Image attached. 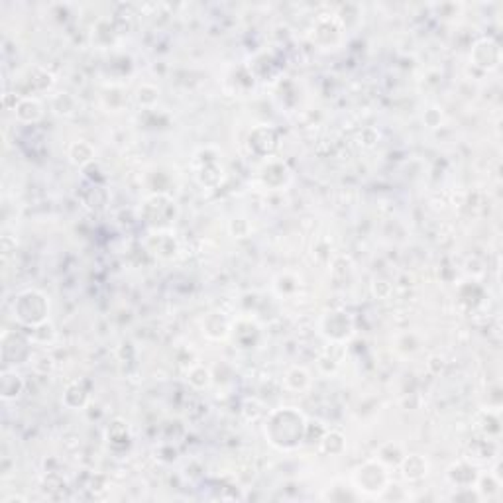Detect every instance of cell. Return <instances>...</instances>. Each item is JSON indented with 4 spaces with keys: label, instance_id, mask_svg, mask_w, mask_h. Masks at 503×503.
<instances>
[{
    "label": "cell",
    "instance_id": "5bb4252c",
    "mask_svg": "<svg viewBox=\"0 0 503 503\" xmlns=\"http://www.w3.org/2000/svg\"><path fill=\"white\" fill-rule=\"evenodd\" d=\"M69 159H71V163H75V166L85 168V166H89L94 159V147L91 146L89 142H85V140L73 142V144L69 146Z\"/></svg>",
    "mask_w": 503,
    "mask_h": 503
},
{
    "label": "cell",
    "instance_id": "ac0fdd59",
    "mask_svg": "<svg viewBox=\"0 0 503 503\" xmlns=\"http://www.w3.org/2000/svg\"><path fill=\"white\" fill-rule=\"evenodd\" d=\"M157 99H159V91H157L156 87H152V85H142L140 89H138L136 93V101L140 106H154L157 103Z\"/></svg>",
    "mask_w": 503,
    "mask_h": 503
},
{
    "label": "cell",
    "instance_id": "6da1fadb",
    "mask_svg": "<svg viewBox=\"0 0 503 503\" xmlns=\"http://www.w3.org/2000/svg\"><path fill=\"white\" fill-rule=\"evenodd\" d=\"M307 419L301 411L293 407H282L272 411L265 421V437L275 449L291 451L305 440Z\"/></svg>",
    "mask_w": 503,
    "mask_h": 503
},
{
    "label": "cell",
    "instance_id": "9a60e30c",
    "mask_svg": "<svg viewBox=\"0 0 503 503\" xmlns=\"http://www.w3.org/2000/svg\"><path fill=\"white\" fill-rule=\"evenodd\" d=\"M319 446H321V451L325 452L326 456H336V454H340V452L344 451V435L338 432V430H326L325 435L321 437V440H319Z\"/></svg>",
    "mask_w": 503,
    "mask_h": 503
},
{
    "label": "cell",
    "instance_id": "4fadbf2b",
    "mask_svg": "<svg viewBox=\"0 0 503 503\" xmlns=\"http://www.w3.org/2000/svg\"><path fill=\"white\" fill-rule=\"evenodd\" d=\"M185 379L191 388L207 389L212 384V374L207 366L203 364H191L185 372Z\"/></svg>",
    "mask_w": 503,
    "mask_h": 503
},
{
    "label": "cell",
    "instance_id": "7a4b0ae2",
    "mask_svg": "<svg viewBox=\"0 0 503 503\" xmlns=\"http://www.w3.org/2000/svg\"><path fill=\"white\" fill-rule=\"evenodd\" d=\"M48 314H50V301L40 291H34V289L24 291L18 295V299L14 303V316L22 325L30 326V328L45 323Z\"/></svg>",
    "mask_w": 503,
    "mask_h": 503
},
{
    "label": "cell",
    "instance_id": "2e32d148",
    "mask_svg": "<svg viewBox=\"0 0 503 503\" xmlns=\"http://www.w3.org/2000/svg\"><path fill=\"white\" fill-rule=\"evenodd\" d=\"M311 386V374L301 366L291 367L287 374H285V388L291 389V391H305V389Z\"/></svg>",
    "mask_w": 503,
    "mask_h": 503
},
{
    "label": "cell",
    "instance_id": "7c38bea8",
    "mask_svg": "<svg viewBox=\"0 0 503 503\" xmlns=\"http://www.w3.org/2000/svg\"><path fill=\"white\" fill-rule=\"evenodd\" d=\"M273 179H277L279 187L289 181V169H287V166L282 163V161H275V159L268 161L262 168V181L270 189H273Z\"/></svg>",
    "mask_w": 503,
    "mask_h": 503
},
{
    "label": "cell",
    "instance_id": "e0dca14e",
    "mask_svg": "<svg viewBox=\"0 0 503 503\" xmlns=\"http://www.w3.org/2000/svg\"><path fill=\"white\" fill-rule=\"evenodd\" d=\"M52 108L61 116H71L77 108V101L69 93H57L52 99Z\"/></svg>",
    "mask_w": 503,
    "mask_h": 503
},
{
    "label": "cell",
    "instance_id": "ba28073f",
    "mask_svg": "<svg viewBox=\"0 0 503 503\" xmlns=\"http://www.w3.org/2000/svg\"><path fill=\"white\" fill-rule=\"evenodd\" d=\"M399 468L407 482H421L429 474V460L421 454H405Z\"/></svg>",
    "mask_w": 503,
    "mask_h": 503
},
{
    "label": "cell",
    "instance_id": "3957f363",
    "mask_svg": "<svg viewBox=\"0 0 503 503\" xmlns=\"http://www.w3.org/2000/svg\"><path fill=\"white\" fill-rule=\"evenodd\" d=\"M352 486L360 493H370V495L386 492V488L389 486L388 466L377 458L364 462L352 474Z\"/></svg>",
    "mask_w": 503,
    "mask_h": 503
},
{
    "label": "cell",
    "instance_id": "52a82bcc",
    "mask_svg": "<svg viewBox=\"0 0 503 503\" xmlns=\"http://www.w3.org/2000/svg\"><path fill=\"white\" fill-rule=\"evenodd\" d=\"M144 209H146L147 222L157 224L161 228L166 222H169L171 214H175V203L169 199L168 195L159 193V207H156V197H150L144 205Z\"/></svg>",
    "mask_w": 503,
    "mask_h": 503
},
{
    "label": "cell",
    "instance_id": "44dd1931",
    "mask_svg": "<svg viewBox=\"0 0 503 503\" xmlns=\"http://www.w3.org/2000/svg\"><path fill=\"white\" fill-rule=\"evenodd\" d=\"M12 502H26V497H20V495H12V497H6L4 503H12Z\"/></svg>",
    "mask_w": 503,
    "mask_h": 503
},
{
    "label": "cell",
    "instance_id": "5b68a950",
    "mask_svg": "<svg viewBox=\"0 0 503 503\" xmlns=\"http://www.w3.org/2000/svg\"><path fill=\"white\" fill-rule=\"evenodd\" d=\"M472 61L476 67H482V69H497L500 63H502V50H500V43L493 42L492 38H483L480 42L474 43L470 53Z\"/></svg>",
    "mask_w": 503,
    "mask_h": 503
},
{
    "label": "cell",
    "instance_id": "ffe728a7",
    "mask_svg": "<svg viewBox=\"0 0 503 503\" xmlns=\"http://www.w3.org/2000/svg\"><path fill=\"white\" fill-rule=\"evenodd\" d=\"M242 226H250L248 220L246 219H234L231 222V234L234 238H246L248 236V231H242Z\"/></svg>",
    "mask_w": 503,
    "mask_h": 503
},
{
    "label": "cell",
    "instance_id": "8992f818",
    "mask_svg": "<svg viewBox=\"0 0 503 503\" xmlns=\"http://www.w3.org/2000/svg\"><path fill=\"white\" fill-rule=\"evenodd\" d=\"M231 335L234 338V342H238L240 348H252V346L256 344V340L262 336V328L254 319L240 316L238 321L232 323Z\"/></svg>",
    "mask_w": 503,
    "mask_h": 503
},
{
    "label": "cell",
    "instance_id": "277c9868",
    "mask_svg": "<svg viewBox=\"0 0 503 503\" xmlns=\"http://www.w3.org/2000/svg\"><path fill=\"white\" fill-rule=\"evenodd\" d=\"M321 330L328 338V342H340L344 344L346 340L354 333V323L350 314L342 311H330L323 316L321 321Z\"/></svg>",
    "mask_w": 503,
    "mask_h": 503
},
{
    "label": "cell",
    "instance_id": "30bf717a",
    "mask_svg": "<svg viewBox=\"0 0 503 503\" xmlns=\"http://www.w3.org/2000/svg\"><path fill=\"white\" fill-rule=\"evenodd\" d=\"M449 480L458 488H474V483L478 480V472L472 464L460 460L458 464H452L449 468Z\"/></svg>",
    "mask_w": 503,
    "mask_h": 503
},
{
    "label": "cell",
    "instance_id": "8fae6325",
    "mask_svg": "<svg viewBox=\"0 0 503 503\" xmlns=\"http://www.w3.org/2000/svg\"><path fill=\"white\" fill-rule=\"evenodd\" d=\"M231 321H226L219 313H210L205 319V323H203V333L209 336L210 340H224V338H228L231 336Z\"/></svg>",
    "mask_w": 503,
    "mask_h": 503
},
{
    "label": "cell",
    "instance_id": "9c48e42d",
    "mask_svg": "<svg viewBox=\"0 0 503 503\" xmlns=\"http://www.w3.org/2000/svg\"><path fill=\"white\" fill-rule=\"evenodd\" d=\"M14 112H16V118H18L20 122H26V124H34V122L42 120L43 106H42V103L38 101V99H31V96H24V99H20V101L16 103V108H14Z\"/></svg>",
    "mask_w": 503,
    "mask_h": 503
},
{
    "label": "cell",
    "instance_id": "d6986e66",
    "mask_svg": "<svg viewBox=\"0 0 503 503\" xmlns=\"http://www.w3.org/2000/svg\"><path fill=\"white\" fill-rule=\"evenodd\" d=\"M423 120H425V124L429 126V128H439L442 124V112H440V108H429L425 116H423Z\"/></svg>",
    "mask_w": 503,
    "mask_h": 503
}]
</instances>
